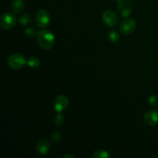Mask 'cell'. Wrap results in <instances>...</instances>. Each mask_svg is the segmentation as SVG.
<instances>
[{"label": "cell", "instance_id": "12", "mask_svg": "<svg viewBox=\"0 0 158 158\" xmlns=\"http://www.w3.org/2000/svg\"><path fill=\"white\" fill-rule=\"evenodd\" d=\"M93 157L94 158H109L110 157V154L105 150L98 149L94 151L93 154Z\"/></svg>", "mask_w": 158, "mask_h": 158}, {"label": "cell", "instance_id": "18", "mask_svg": "<svg viewBox=\"0 0 158 158\" xmlns=\"http://www.w3.org/2000/svg\"><path fill=\"white\" fill-rule=\"evenodd\" d=\"M25 34L27 37L29 38H34L35 36H36L38 35L36 30H35V28L33 27H29L27 29H25Z\"/></svg>", "mask_w": 158, "mask_h": 158}, {"label": "cell", "instance_id": "8", "mask_svg": "<svg viewBox=\"0 0 158 158\" xmlns=\"http://www.w3.org/2000/svg\"><path fill=\"white\" fill-rule=\"evenodd\" d=\"M69 99L65 95L60 94L55 98L53 101V108L56 112L62 113L69 106Z\"/></svg>", "mask_w": 158, "mask_h": 158}, {"label": "cell", "instance_id": "21", "mask_svg": "<svg viewBox=\"0 0 158 158\" xmlns=\"http://www.w3.org/2000/svg\"><path fill=\"white\" fill-rule=\"evenodd\" d=\"M109 1H112V2H114V1H117V0H109Z\"/></svg>", "mask_w": 158, "mask_h": 158}, {"label": "cell", "instance_id": "19", "mask_svg": "<svg viewBox=\"0 0 158 158\" xmlns=\"http://www.w3.org/2000/svg\"><path fill=\"white\" fill-rule=\"evenodd\" d=\"M62 138H63V136L58 131H56V132H53L51 135V140H52L53 143H59L62 140Z\"/></svg>", "mask_w": 158, "mask_h": 158}, {"label": "cell", "instance_id": "4", "mask_svg": "<svg viewBox=\"0 0 158 158\" xmlns=\"http://www.w3.org/2000/svg\"><path fill=\"white\" fill-rule=\"evenodd\" d=\"M117 9L122 17L130 16L134 9V4L131 0H117Z\"/></svg>", "mask_w": 158, "mask_h": 158}, {"label": "cell", "instance_id": "5", "mask_svg": "<svg viewBox=\"0 0 158 158\" xmlns=\"http://www.w3.org/2000/svg\"><path fill=\"white\" fill-rule=\"evenodd\" d=\"M35 20L38 27L41 29L47 27L51 21V17L46 9H40L37 11L35 15Z\"/></svg>", "mask_w": 158, "mask_h": 158}, {"label": "cell", "instance_id": "16", "mask_svg": "<svg viewBox=\"0 0 158 158\" xmlns=\"http://www.w3.org/2000/svg\"><path fill=\"white\" fill-rule=\"evenodd\" d=\"M65 118L63 115H62L60 113H58L54 117V124L57 127H61L64 123Z\"/></svg>", "mask_w": 158, "mask_h": 158}, {"label": "cell", "instance_id": "6", "mask_svg": "<svg viewBox=\"0 0 158 158\" xmlns=\"http://www.w3.org/2000/svg\"><path fill=\"white\" fill-rule=\"evenodd\" d=\"M102 19L106 26L112 28L117 26L119 23V18L117 15L110 9H107L103 12Z\"/></svg>", "mask_w": 158, "mask_h": 158}, {"label": "cell", "instance_id": "1", "mask_svg": "<svg viewBox=\"0 0 158 158\" xmlns=\"http://www.w3.org/2000/svg\"><path fill=\"white\" fill-rule=\"evenodd\" d=\"M37 43L42 49L49 50L54 46L56 43L55 35L49 30L40 31L37 35Z\"/></svg>", "mask_w": 158, "mask_h": 158}, {"label": "cell", "instance_id": "9", "mask_svg": "<svg viewBox=\"0 0 158 158\" xmlns=\"http://www.w3.org/2000/svg\"><path fill=\"white\" fill-rule=\"evenodd\" d=\"M143 121L149 127H154L158 124V110L153 109L148 111L144 114Z\"/></svg>", "mask_w": 158, "mask_h": 158}, {"label": "cell", "instance_id": "2", "mask_svg": "<svg viewBox=\"0 0 158 158\" xmlns=\"http://www.w3.org/2000/svg\"><path fill=\"white\" fill-rule=\"evenodd\" d=\"M8 66L13 69H19L25 66V65L27 63L26 56L22 53L15 52L9 56L7 60Z\"/></svg>", "mask_w": 158, "mask_h": 158}, {"label": "cell", "instance_id": "14", "mask_svg": "<svg viewBox=\"0 0 158 158\" xmlns=\"http://www.w3.org/2000/svg\"><path fill=\"white\" fill-rule=\"evenodd\" d=\"M19 22L22 26H28L32 23V17L29 14H23L19 19Z\"/></svg>", "mask_w": 158, "mask_h": 158}, {"label": "cell", "instance_id": "15", "mask_svg": "<svg viewBox=\"0 0 158 158\" xmlns=\"http://www.w3.org/2000/svg\"><path fill=\"white\" fill-rule=\"evenodd\" d=\"M108 39H109V40L111 43H118L119 40H120V35H119V33L117 31L112 29V30H110L108 32Z\"/></svg>", "mask_w": 158, "mask_h": 158}, {"label": "cell", "instance_id": "7", "mask_svg": "<svg viewBox=\"0 0 158 158\" xmlns=\"http://www.w3.org/2000/svg\"><path fill=\"white\" fill-rule=\"evenodd\" d=\"M137 28V22L135 19L128 18L121 22L120 25V32L123 35H128L134 32Z\"/></svg>", "mask_w": 158, "mask_h": 158}, {"label": "cell", "instance_id": "10", "mask_svg": "<svg viewBox=\"0 0 158 158\" xmlns=\"http://www.w3.org/2000/svg\"><path fill=\"white\" fill-rule=\"evenodd\" d=\"M49 149H50V143L49 140L46 139H42L39 140L35 145V151L41 155H45L47 154Z\"/></svg>", "mask_w": 158, "mask_h": 158}, {"label": "cell", "instance_id": "3", "mask_svg": "<svg viewBox=\"0 0 158 158\" xmlns=\"http://www.w3.org/2000/svg\"><path fill=\"white\" fill-rule=\"evenodd\" d=\"M17 19L12 12H4L0 16V26L4 30H9L16 25Z\"/></svg>", "mask_w": 158, "mask_h": 158}, {"label": "cell", "instance_id": "20", "mask_svg": "<svg viewBox=\"0 0 158 158\" xmlns=\"http://www.w3.org/2000/svg\"><path fill=\"white\" fill-rule=\"evenodd\" d=\"M66 157H71V158H74L75 157H74L73 155H70V154H66V155L63 156V158H66Z\"/></svg>", "mask_w": 158, "mask_h": 158}, {"label": "cell", "instance_id": "17", "mask_svg": "<svg viewBox=\"0 0 158 158\" xmlns=\"http://www.w3.org/2000/svg\"><path fill=\"white\" fill-rule=\"evenodd\" d=\"M148 103L151 105V107L155 108L158 106V95L157 94H152L148 98Z\"/></svg>", "mask_w": 158, "mask_h": 158}, {"label": "cell", "instance_id": "13", "mask_svg": "<svg viewBox=\"0 0 158 158\" xmlns=\"http://www.w3.org/2000/svg\"><path fill=\"white\" fill-rule=\"evenodd\" d=\"M27 64L32 69H37L40 66V61L39 58L35 56H32L27 60Z\"/></svg>", "mask_w": 158, "mask_h": 158}, {"label": "cell", "instance_id": "11", "mask_svg": "<svg viewBox=\"0 0 158 158\" xmlns=\"http://www.w3.org/2000/svg\"><path fill=\"white\" fill-rule=\"evenodd\" d=\"M25 2L23 0H13L11 3V9L15 14H19L24 10Z\"/></svg>", "mask_w": 158, "mask_h": 158}]
</instances>
